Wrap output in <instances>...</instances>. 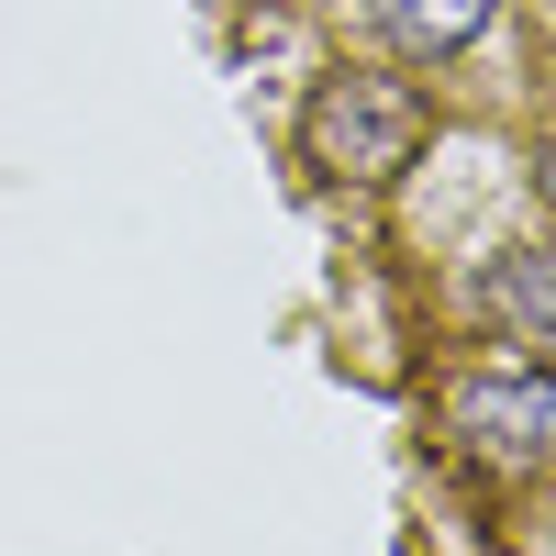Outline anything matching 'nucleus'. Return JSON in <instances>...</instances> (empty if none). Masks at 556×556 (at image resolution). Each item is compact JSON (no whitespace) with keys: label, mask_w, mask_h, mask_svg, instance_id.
Returning <instances> with one entry per match:
<instances>
[{"label":"nucleus","mask_w":556,"mask_h":556,"mask_svg":"<svg viewBox=\"0 0 556 556\" xmlns=\"http://www.w3.org/2000/svg\"><path fill=\"white\" fill-rule=\"evenodd\" d=\"M479 323L490 334H523L534 356H556V256L545 245H501L479 267Z\"/></svg>","instance_id":"obj_3"},{"label":"nucleus","mask_w":556,"mask_h":556,"mask_svg":"<svg viewBox=\"0 0 556 556\" xmlns=\"http://www.w3.org/2000/svg\"><path fill=\"white\" fill-rule=\"evenodd\" d=\"M545 201H556V156H545Z\"/></svg>","instance_id":"obj_5"},{"label":"nucleus","mask_w":556,"mask_h":556,"mask_svg":"<svg viewBox=\"0 0 556 556\" xmlns=\"http://www.w3.org/2000/svg\"><path fill=\"white\" fill-rule=\"evenodd\" d=\"M434 134V101L390 67H334L301 101V167L334 178V190H379V178H401L412 156H424Z\"/></svg>","instance_id":"obj_1"},{"label":"nucleus","mask_w":556,"mask_h":556,"mask_svg":"<svg viewBox=\"0 0 556 556\" xmlns=\"http://www.w3.org/2000/svg\"><path fill=\"white\" fill-rule=\"evenodd\" d=\"M490 12L501 0H379V23H390L401 56H456V45L490 34Z\"/></svg>","instance_id":"obj_4"},{"label":"nucleus","mask_w":556,"mask_h":556,"mask_svg":"<svg viewBox=\"0 0 556 556\" xmlns=\"http://www.w3.org/2000/svg\"><path fill=\"white\" fill-rule=\"evenodd\" d=\"M445 434L479 468H556V367H456L445 379Z\"/></svg>","instance_id":"obj_2"}]
</instances>
